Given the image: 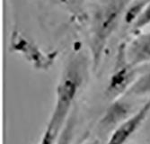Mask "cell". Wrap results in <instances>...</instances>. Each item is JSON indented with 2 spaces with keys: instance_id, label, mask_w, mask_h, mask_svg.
Wrapping results in <instances>:
<instances>
[{
  "instance_id": "cell-9",
  "label": "cell",
  "mask_w": 150,
  "mask_h": 144,
  "mask_svg": "<svg viewBox=\"0 0 150 144\" xmlns=\"http://www.w3.org/2000/svg\"><path fill=\"white\" fill-rule=\"evenodd\" d=\"M148 24H150V2L146 6L139 16L135 21V23H133V27L134 29L139 30L144 28L145 26Z\"/></svg>"
},
{
  "instance_id": "cell-3",
  "label": "cell",
  "mask_w": 150,
  "mask_h": 144,
  "mask_svg": "<svg viewBox=\"0 0 150 144\" xmlns=\"http://www.w3.org/2000/svg\"><path fill=\"white\" fill-rule=\"evenodd\" d=\"M136 71L135 67L129 62L127 59V49L121 45L112 74L105 90V96L109 100H114L121 96L127 89H129L135 82Z\"/></svg>"
},
{
  "instance_id": "cell-5",
  "label": "cell",
  "mask_w": 150,
  "mask_h": 144,
  "mask_svg": "<svg viewBox=\"0 0 150 144\" xmlns=\"http://www.w3.org/2000/svg\"><path fill=\"white\" fill-rule=\"evenodd\" d=\"M127 58L134 67L150 60V33L138 37L131 43L127 49Z\"/></svg>"
},
{
  "instance_id": "cell-8",
  "label": "cell",
  "mask_w": 150,
  "mask_h": 144,
  "mask_svg": "<svg viewBox=\"0 0 150 144\" xmlns=\"http://www.w3.org/2000/svg\"><path fill=\"white\" fill-rule=\"evenodd\" d=\"M150 2V0H141L140 2H138L132 6L129 9H128L126 16H125V21L129 24V23H134L137 18L139 16V15L142 13L146 6Z\"/></svg>"
},
{
  "instance_id": "cell-6",
  "label": "cell",
  "mask_w": 150,
  "mask_h": 144,
  "mask_svg": "<svg viewBox=\"0 0 150 144\" xmlns=\"http://www.w3.org/2000/svg\"><path fill=\"white\" fill-rule=\"evenodd\" d=\"M129 111L130 109L129 104L122 102L113 103L101 120L100 128L106 132V131H110L112 128H114L118 124L120 125V123L124 122L129 118L128 114Z\"/></svg>"
},
{
  "instance_id": "cell-10",
  "label": "cell",
  "mask_w": 150,
  "mask_h": 144,
  "mask_svg": "<svg viewBox=\"0 0 150 144\" xmlns=\"http://www.w3.org/2000/svg\"><path fill=\"white\" fill-rule=\"evenodd\" d=\"M57 136H58V133H54L50 128H47L42 140H40V144H53Z\"/></svg>"
},
{
  "instance_id": "cell-11",
  "label": "cell",
  "mask_w": 150,
  "mask_h": 144,
  "mask_svg": "<svg viewBox=\"0 0 150 144\" xmlns=\"http://www.w3.org/2000/svg\"><path fill=\"white\" fill-rule=\"evenodd\" d=\"M87 144H100V142H99L98 140H92L91 142H88Z\"/></svg>"
},
{
  "instance_id": "cell-2",
  "label": "cell",
  "mask_w": 150,
  "mask_h": 144,
  "mask_svg": "<svg viewBox=\"0 0 150 144\" xmlns=\"http://www.w3.org/2000/svg\"><path fill=\"white\" fill-rule=\"evenodd\" d=\"M129 0H104L97 7L92 23V54L94 70L101 60L103 49L119 23Z\"/></svg>"
},
{
  "instance_id": "cell-7",
  "label": "cell",
  "mask_w": 150,
  "mask_h": 144,
  "mask_svg": "<svg viewBox=\"0 0 150 144\" xmlns=\"http://www.w3.org/2000/svg\"><path fill=\"white\" fill-rule=\"evenodd\" d=\"M129 93L134 96H145L150 93V71L134 82Z\"/></svg>"
},
{
  "instance_id": "cell-4",
  "label": "cell",
  "mask_w": 150,
  "mask_h": 144,
  "mask_svg": "<svg viewBox=\"0 0 150 144\" xmlns=\"http://www.w3.org/2000/svg\"><path fill=\"white\" fill-rule=\"evenodd\" d=\"M150 113V99L144 106L124 122L118 125L106 144H125L144 123Z\"/></svg>"
},
{
  "instance_id": "cell-1",
  "label": "cell",
  "mask_w": 150,
  "mask_h": 144,
  "mask_svg": "<svg viewBox=\"0 0 150 144\" xmlns=\"http://www.w3.org/2000/svg\"><path fill=\"white\" fill-rule=\"evenodd\" d=\"M84 58L80 54L72 56L62 73L57 87V100L47 128L59 134L84 79Z\"/></svg>"
}]
</instances>
